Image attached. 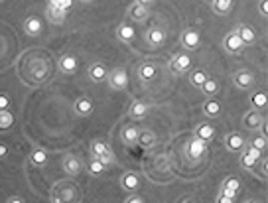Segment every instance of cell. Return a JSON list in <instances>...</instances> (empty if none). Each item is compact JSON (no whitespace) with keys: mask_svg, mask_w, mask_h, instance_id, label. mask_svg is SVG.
<instances>
[{"mask_svg":"<svg viewBox=\"0 0 268 203\" xmlns=\"http://www.w3.org/2000/svg\"><path fill=\"white\" fill-rule=\"evenodd\" d=\"M0 111H10V97L6 93H0Z\"/></svg>","mask_w":268,"mask_h":203,"instance_id":"obj_38","label":"cell"},{"mask_svg":"<svg viewBox=\"0 0 268 203\" xmlns=\"http://www.w3.org/2000/svg\"><path fill=\"white\" fill-rule=\"evenodd\" d=\"M6 203H26V201H24L20 195H12V197L6 199Z\"/></svg>","mask_w":268,"mask_h":203,"instance_id":"obj_45","label":"cell"},{"mask_svg":"<svg viewBox=\"0 0 268 203\" xmlns=\"http://www.w3.org/2000/svg\"><path fill=\"white\" fill-rule=\"evenodd\" d=\"M235 32L239 34V38L243 40V44L245 45L256 44V40H258V34H256V30H254L252 26H246V24H243V26H239Z\"/></svg>","mask_w":268,"mask_h":203,"instance_id":"obj_16","label":"cell"},{"mask_svg":"<svg viewBox=\"0 0 268 203\" xmlns=\"http://www.w3.org/2000/svg\"><path fill=\"white\" fill-rule=\"evenodd\" d=\"M28 162H30L32 166L44 168L45 164H47V152H45L44 148H34V150L30 152V156H28Z\"/></svg>","mask_w":268,"mask_h":203,"instance_id":"obj_26","label":"cell"},{"mask_svg":"<svg viewBox=\"0 0 268 203\" xmlns=\"http://www.w3.org/2000/svg\"><path fill=\"white\" fill-rule=\"evenodd\" d=\"M24 32L28 36L36 38V36H40L44 32V24H42V20L38 16H28V18H24Z\"/></svg>","mask_w":268,"mask_h":203,"instance_id":"obj_10","label":"cell"},{"mask_svg":"<svg viewBox=\"0 0 268 203\" xmlns=\"http://www.w3.org/2000/svg\"><path fill=\"white\" fill-rule=\"evenodd\" d=\"M205 2H209V4H213V0H205Z\"/></svg>","mask_w":268,"mask_h":203,"instance_id":"obj_47","label":"cell"},{"mask_svg":"<svg viewBox=\"0 0 268 203\" xmlns=\"http://www.w3.org/2000/svg\"><path fill=\"white\" fill-rule=\"evenodd\" d=\"M148 113H150V107L144 101H134L132 105L128 107V116L134 118V120H142Z\"/></svg>","mask_w":268,"mask_h":203,"instance_id":"obj_20","label":"cell"},{"mask_svg":"<svg viewBox=\"0 0 268 203\" xmlns=\"http://www.w3.org/2000/svg\"><path fill=\"white\" fill-rule=\"evenodd\" d=\"M61 166H63V172H65L67 176H71V178H75V176H79L83 172V162L75 154H67Z\"/></svg>","mask_w":268,"mask_h":203,"instance_id":"obj_5","label":"cell"},{"mask_svg":"<svg viewBox=\"0 0 268 203\" xmlns=\"http://www.w3.org/2000/svg\"><path fill=\"white\" fill-rule=\"evenodd\" d=\"M87 73H89L91 81H95V83H101V81H107V75H109V67H107L105 63H101V61H97V63L89 65Z\"/></svg>","mask_w":268,"mask_h":203,"instance_id":"obj_14","label":"cell"},{"mask_svg":"<svg viewBox=\"0 0 268 203\" xmlns=\"http://www.w3.org/2000/svg\"><path fill=\"white\" fill-rule=\"evenodd\" d=\"M245 144H246V140L241 132H231V134L225 136V148H227L229 152H241V150L245 148Z\"/></svg>","mask_w":268,"mask_h":203,"instance_id":"obj_7","label":"cell"},{"mask_svg":"<svg viewBox=\"0 0 268 203\" xmlns=\"http://www.w3.org/2000/svg\"><path fill=\"white\" fill-rule=\"evenodd\" d=\"M81 2H93V0H81Z\"/></svg>","mask_w":268,"mask_h":203,"instance_id":"obj_48","label":"cell"},{"mask_svg":"<svg viewBox=\"0 0 268 203\" xmlns=\"http://www.w3.org/2000/svg\"><path fill=\"white\" fill-rule=\"evenodd\" d=\"M243 122H245L246 130H258V128L262 126V122H264V116L260 114V111H254V109H250V111L245 114Z\"/></svg>","mask_w":268,"mask_h":203,"instance_id":"obj_11","label":"cell"},{"mask_svg":"<svg viewBox=\"0 0 268 203\" xmlns=\"http://www.w3.org/2000/svg\"><path fill=\"white\" fill-rule=\"evenodd\" d=\"M8 152H10V150H8V144H4V142H0V160H2V158H6V156H8Z\"/></svg>","mask_w":268,"mask_h":203,"instance_id":"obj_43","label":"cell"},{"mask_svg":"<svg viewBox=\"0 0 268 203\" xmlns=\"http://www.w3.org/2000/svg\"><path fill=\"white\" fill-rule=\"evenodd\" d=\"M246 203H258V201H254V199H248Z\"/></svg>","mask_w":268,"mask_h":203,"instance_id":"obj_46","label":"cell"},{"mask_svg":"<svg viewBox=\"0 0 268 203\" xmlns=\"http://www.w3.org/2000/svg\"><path fill=\"white\" fill-rule=\"evenodd\" d=\"M136 4H140V6H144V8H148V6H152L156 0H134Z\"/></svg>","mask_w":268,"mask_h":203,"instance_id":"obj_44","label":"cell"},{"mask_svg":"<svg viewBox=\"0 0 268 203\" xmlns=\"http://www.w3.org/2000/svg\"><path fill=\"white\" fill-rule=\"evenodd\" d=\"M45 16H47V20H49L51 24H63L65 22L67 10L59 8V6H53V4H47V8H45Z\"/></svg>","mask_w":268,"mask_h":203,"instance_id":"obj_19","label":"cell"},{"mask_svg":"<svg viewBox=\"0 0 268 203\" xmlns=\"http://www.w3.org/2000/svg\"><path fill=\"white\" fill-rule=\"evenodd\" d=\"M250 105L254 111H266L268 107V95L264 91H254L250 95Z\"/></svg>","mask_w":268,"mask_h":203,"instance_id":"obj_25","label":"cell"},{"mask_svg":"<svg viewBox=\"0 0 268 203\" xmlns=\"http://www.w3.org/2000/svg\"><path fill=\"white\" fill-rule=\"evenodd\" d=\"M148 16H150V12H148V8H144V6H140V4H136L134 2L132 6L128 8V18L134 20V22H146L148 20Z\"/></svg>","mask_w":268,"mask_h":203,"instance_id":"obj_22","label":"cell"},{"mask_svg":"<svg viewBox=\"0 0 268 203\" xmlns=\"http://www.w3.org/2000/svg\"><path fill=\"white\" fill-rule=\"evenodd\" d=\"M14 126V114L10 111H0V130H10Z\"/></svg>","mask_w":268,"mask_h":203,"instance_id":"obj_34","label":"cell"},{"mask_svg":"<svg viewBox=\"0 0 268 203\" xmlns=\"http://www.w3.org/2000/svg\"><path fill=\"white\" fill-rule=\"evenodd\" d=\"M213 12L219 16H227L233 10V0H213Z\"/></svg>","mask_w":268,"mask_h":203,"instance_id":"obj_30","label":"cell"},{"mask_svg":"<svg viewBox=\"0 0 268 203\" xmlns=\"http://www.w3.org/2000/svg\"><path fill=\"white\" fill-rule=\"evenodd\" d=\"M223 47H225V51H229V53H241L245 44H243V40L239 38V34L233 30L231 34H227L223 38Z\"/></svg>","mask_w":268,"mask_h":203,"instance_id":"obj_6","label":"cell"},{"mask_svg":"<svg viewBox=\"0 0 268 203\" xmlns=\"http://www.w3.org/2000/svg\"><path fill=\"white\" fill-rule=\"evenodd\" d=\"M140 176L138 174H134V172H126V174H122V178H120V187L124 189V191H136L138 187H140Z\"/></svg>","mask_w":268,"mask_h":203,"instance_id":"obj_15","label":"cell"},{"mask_svg":"<svg viewBox=\"0 0 268 203\" xmlns=\"http://www.w3.org/2000/svg\"><path fill=\"white\" fill-rule=\"evenodd\" d=\"M207 71L205 69H195V71H191V75H189V83L193 85V87H201L205 81H207Z\"/></svg>","mask_w":268,"mask_h":203,"instance_id":"obj_32","label":"cell"},{"mask_svg":"<svg viewBox=\"0 0 268 203\" xmlns=\"http://www.w3.org/2000/svg\"><path fill=\"white\" fill-rule=\"evenodd\" d=\"M57 65H59V71H61L63 75H71V73H75V71H77V65H79L77 55H73V53H63V55L59 57Z\"/></svg>","mask_w":268,"mask_h":203,"instance_id":"obj_8","label":"cell"},{"mask_svg":"<svg viewBox=\"0 0 268 203\" xmlns=\"http://www.w3.org/2000/svg\"><path fill=\"white\" fill-rule=\"evenodd\" d=\"M93 109H95V105H93V101H91L89 97H79L73 103V111H75L77 116H89L93 113Z\"/></svg>","mask_w":268,"mask_h":203,"instance_id":"obj_17","label":"cell"},{"mask_svg":"<svg viewBox=\"0 0 268 203\" xmlns=\"http://www.w3.org/2000/svg\"><path fill=\"white\" fill-rule=\"evenodd\" d=\"M181 44L185 49H197L201 45V36L197 30H185L183 34H181Z\"/></svg>","mask_w":268,"mask_h":203,"instance_id":"obj_13","label":"cell"},{"mask_svg":"<svg viewBox=\"0 0 268 203\" xmlns=\"http://www.w3.org/2000/svg\"><path fill=\"white\" fill-rule=\"evenodd\" d=\"M89 150H91V156L101 160L105 168H109V166L114 164V154H112L111 146H109L107 142H103V140H93Z\"/></svg>","mask_w":268,"mask_h":203,"instance_id":"obj_1","label":"cell"},{"mask_svg":"<svg viewBox=\"0 0 268 203\" xmlns=\"http://www.w3.org/2000/svg\"><path fill=\"white\" fill-rule=\"evenodd\" d=\"M134 34H136V32H134V28L126 22L120 24V26H118V30H116V36H118V40H120L122 44H130V42L134 40Z\"/></svg>","mask_w":268,"mask_h":203,"instance_id":"obj_28","label":"cell"},{"mask_svg":"<svg viewBox=\"0 0 268 203\" xmlns=\"http://www.w3.org/2000/svg\"><path fill=\"white\" fill-rule=\"evenodd\" d=\"M207 152V142H203L199 138H189V142L185 144V156L193 162H199Z\"/></svg>","mask_w":268,"mask_h":203,"instance_id":"obj_3","label":"cell"},{"mask_svg":"<svg viewBox=\"0 0 268 203\" xmlns=\"http://www.w3.org/2000/svg\"><path fill=\"white\" fill-rule=\"evenodd\" d=\"M223 111V107H221V103L215 99V97H209L205 103H203V114L205 116H209V118H217L219 114Z\"/></svg>","mask_w":268,"mask_h":203,"instance_id":"obj_21","label":"cell"},{"mask_svg":"<svg viewBox=\"0 0 268 203\" xmlns=\"http://www.w3.org/2000/svg\"><path fill=\"white\" fill-rule=\"evenodd\" d=\"M241 152H246L248 156H252V158H256V160H262V158H264L260 150H256V148H252V146H248V144H245V150H241Z\"/></svg>","mask_w":268,"mask_h":203,"instance_id":"obj_37","label":"cell"},{"mask_svg":"<svg viewBox=\"0 0 268 203\" xmlns=\"http://www.w3.org/2000/svg\"><path fill=\"white\" fill-rule=\"evenodd\" d=\"M239 191H241V180L239 178H227V180H223V183H221V193L223 195L231 197V199H237Z\"/></svg>","mask_w":268,"mask_h":203,"instance_id":"obj_9","label":"cell"},{"mask_svg":"<svg viewBox=\"0 0 268 203\" xmlns=\"http://www.w3.org/2000/svg\"><path fill=\"white\" fill-rule=\"evenodd\" d=\"M49 4H53V6H59V8L67 10V8L71 6V0H49Z\"/></svg>","mask_w":268,"mask_h":203,"instance_id":"obj_39","label":"cell"},{"mask_svg":"<svg viewBox=\"0 0 268 203\" xmlns=\"http://www.w3.org/2000/svg\"><path fill=\"white\" fill-rule=\"evenodd\" d=\"M189 67H191V55H187V53H178V55H174V59H172V63H170V69H172L174 73L189 71Z\"/></svg>","mask_w":268,"mask_h":203,"instance_id":"obj_12","label":"cell"},{"mask_svg":"<svg viewBox=\"0 0 268 203\" xmlns=\"http://www.w3.org/2000/svg\"><path fill=\"white\" fill-rule=\"evenodd\" d=\"M246 144L262 152V150H266L268 140H266V136H264V134H252V136H250V138H248V140H246Z\"/></svg>","mask_w":268,"mask_h":203,"instance_id":"obj_31","label":"cell"},{"mask_svg":"<svg viewBox=\"0 0 268 203\" xmlns=\"http://www.w3.org/2000/svg\"><path fill=\"white\" fill-rule=\"evenodd\" d=\"M107 83L114 91H124L128 87V71L124 67H114L107 75Z\"/></svg>","mask_w":268,"mask_h":203,"instance_id":"obj_2","label":"cell"},{"mask_svg":"<svg viewBox=\"0 0 268 203\" xmlns=\"http://www.w3.org/2000/svg\"><path fill=\"white\" fill-rule=\"evenodd\" d=\"M156 75H158V71L152 63H142V65L138 67V79H140V81H144V83H148V81L156 79Z\"/></svg>","mask_w":268,"mask_h":203,"instance_id":"obj_29","label":"cell"},{"mask_svg":"<svg viewBox=\"0 0 268 203\" xmlns=\"http://www.w3.org/2000/svg\"><path fill=\"white\" fill-rule=\"evenodd\" d=\"M140 130H142V128H138L136 124H126V126L122 128V132H120L122 142H124L126 146H134V144H138V134H140Z\"/></svg>","mask_w":268,"mask_h":203,"instance_id":"obj_18","label":"cell"},{"mask_svg":"<svg viewBox=\"0 0 268 203\" xmlns=\"http://www.w3.org/2000/svg\"><path fill=\"white\" fill-rule=\"evenodd\" d=\"M215 203H235V199L227 197V195H223V193L219 191V195H217V199H215Z\"/></svg>","mask_w":268,"mask_h":203,"instance_id":"obj_41","label":"cell"},{"mask_svg":"<svg viewBox=\"0 0 268 203\" xmlns=\"http://www.w3.org/2000/svg\"><path fill=\"white\" fill-rule=\"evenodd\" d=\"M0 2H2V0H0Z\"/></svg>","mask_w":268,"mask_h":203,"instance_id":"obj_49","label":"cell"},{"mask_svg":"<svg viewBox=\"0 0 268 203\" xmlns=\"http://www.w3.org/2000/svg\"><path fill=\"white\" fill-rule=\"evenodd\" d=\"M146 42L150 45H162L166 42V32L158 26H152L148 32H146Z\"/></svg>","mask_w":268,"mask_h":203,"instance_id":"obj_24","label":"cell"},{"mask_svg":"<svg viewBox=\"0 0 268 203\" xmlns=\"http://www.w3.org/2000/svg\"><path fill=\"white\" fill-rule=\"evenodd\" d=\"M258 12H260V16H268V0H260V4H258Z\"/></svg>","mask_w":268,"mask_h":203,"instance_id":"obj_40","label":"cell"},{"mask_svg":"<svg viewBox=\"0 0 268 203\" xmlns=\"http://www.w3.org/2000/svg\"><path fill=\"white\" fill-rule=\"evenodd\" d=\"M254 75L250 73V71H246V69H239V71H235V75H233V83H235V87H239V89H252L254 87Z\"/></svg>","mask_w":268,"mask_h":203,"instance_id":"obj_4","label":"cell"},{"mask_svg":"<svg viewBox=\"0 0 268 203\" xmlns=\"http://www.w3.org/2000/svg\"><path fill=\"white\" fill-rule=\"evenodd\" d=\"M105 170H107V168L103 166V162H101V160H97V158H93V156H91L89 164H87V172H89L91 176H101Z\"/></svg>","mask_w":268,"mask_h":203,"instance_id":"obj_35","label":"cell"},{"mask_svg":"<svg viewBox=\"0 0 268 203\" xmlns=\"http://www.w3.org/2000/svg\"><path fill=\"white\" fill-rule=\"evenodd\" d=\"M124 203H144V197H140V195L132 193L130 197H126V201H124Z\"/></svg>","mask_w":268,"mask_h":203,"instance_id":"obj_42","label":"cell"},{"mask_svg":"<svg viewBox=\"0 0 268 203\" xmlns=\"http://www.w3.org/2000/svg\"><path fill=\"white\" fill-rule=\"evenodd\" d=\"M195 138H199L203 142H211L213 138H215V128H213V124H209V122H201L195 126Z\"/></svg>","mask_w":268,"mask_h":203,"instance_id":"obj_23","label":"cell"},{"mask_svg":"<svg viewBox=\"0 0 268 203\" xmlns=\"http://www.w3.org/2000/svg\"><path fill=\"white\" fill-rule=\"evenodd\" d=\"M199 89L203 91V93H205L207 97H215V95L219 93V89H221V87H219V83H217L215 79H211V77H207V81H205V83L201 85Z\"/></svg>","mask_w":268,"mask_h":203,"instance_id":"obj_33","label":"cell"},{"mask_svg":"<svg viewBox=\"0 0 268 203\" xmlns=\"http://www.w3.org/2000/svg\"><path fill=\"white\" fill-rule=\"evenodd\" d=\"M158 142V134L154 130H140V134H138V144L142 146V148H152V146H156Z\"/></svg>","mask_w":268,"mask_h":203,"instance_id":"obj_27","label":"cell"},{"mask_svg":"<svg viewBox=\"0 0 268 203\" xmlns=\"http://www.w3.org/2000/svg\"><path fill=\"white\" fill-rule=\"evenodd\" d=\"M260 160L252 158V156H248L246 152H243L241 154V158H239V164L245 168V170H248V172H252V170H256V164H258Z\"/></svg>","mask_w":268,"mask_h":203,"instance_id":"obj_36","label":"cell"}]
</instances>
